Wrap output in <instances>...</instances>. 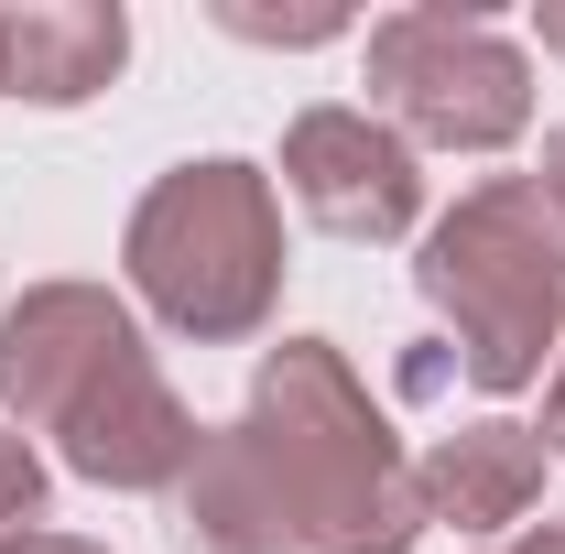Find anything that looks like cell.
I'll list each match as a JSON object with an SVG mask.
<instances>
[{
    "instance_id": "cell-5",
    "label": "cell",
    "mask_w": 565,
    "mask_h": 554,
    "mask_svg": "<svg viewBox=\"0 0 565 554\" xmlns=\"http://www.w3.org/2000/svg\"><path fill=\"white\" fill-rule=\"evenodd\" d=\"M282 196L327 239L381 251V239H414V217H424V152L381 109H305L282 131Z\"/></svg>"
},
{
    "instance_id": "cell-7",
    "label": "cell",
    "mask_w": 565,
    "mask_h": 554,
    "mask_svg": "<svg viewBox=\"0 0 565 554\" xmlns=\"http://www.w3.org/2000/svg\"><path fill=\"white\" fill-rule=\"evenodd\" d=\"M196 446H207V424L185 414V392L152 370V348H131V359L55 424V457H66L76 479H98V489H174L196 468Z\"/></svg>"
},
{
    "instance_id": "cell-10",
    "label": "cell",
    "mask_w": 565,
    "mask_h": 554,
    "mask_svg": "<svg viewBox=\"0 0 565 554\" xmlns=\"http://www.w3.org/2000/svg\"><path fill=\"white\" fill-rule=\"evenodd\" d=\"M163 500H174V544L185 554H294V522H282L262 457L239 446V424H217L207 446H196V468L163 489Z\"/></svg>"
},
{
    "instance_id": "cell-1",
    "label": "cell",
    "mask_w": 565,
    "mask_h": 554,
    "mask_svg": "<svg viewBox=\"0 0 565 554\" xmlns=\"http://www.w3.org/2000/svg\"><path fill=\"white\" fill-rule=\"evenodd\" d=\"M239 446L262 457L294 554H403L424 533L414 457L392 446L381 403L327 338H282L239 403Z\"/></svg>"
},
{
    "instance_id": "cell-12",
    "label": "cell",
    "mask_w": 565,
    "mask_h": 554,
    "mask_svg": "<svg viewBox=\"0 0 565 554\" xmlns=\"http://www.w3.org/2000/svg\"><path fill=\"white\" fill-rule=\"evenodd\" d=\"M217 22L250 44H338L349 33V11H250V0H217Z\"/></svg>"
},
{
    "instance_id": "cell-8",
    "label": "cell",
    "mask_w": 565,
    "mask_h": 554,
    "mask_svg": "<svg viewBox=\"0 0 565 554\" xmlns=\"http://www.w3.org/2000/svg\"><path fill=\"white\" fill-rule=\"evenodd\" d=\"M544 468L555 457H544L533 424L479 414L414 457V489H424V522H446V533H522L533 500H544Z\"/></svg>"
},
{
    "instance_id": "cell-11",
    "label": "cell",
    "mask_w": 565,
    "mask_h": 554,
    "mask_svg": "<svg viewBox=\"0 0 565 554\" xmlns=\"http://www.w3.org/2000/svg\"><path fill=\"white\" fill-rule=\"evenodd\" d=\"M22 533H44V457H33V435L0 424V554Z\"/></svg>"
},
{
    "instance_id": "cell-14",
    "label": "cell",
    "mask_w": 565,
    "mask_h": 554,
    "mask_svg": "<svg viewBox=\"0 0 565 554\" xmlns=\"http://www.w3.org/2000/svg\"><path fill=\"white\" fill-rule=\"evenodd\" d=\"M500 554H565V511H544V522H522V544H500Z\"/></svg>"
},
{
    "instance_id": "cell-2",
    "label": "cell",
    "mask_w": 565,
    "mask_h": 554,
    "mask_svg": "<svg viewBox=\"0 0 565 554\" xmlns=\"http://www.w3.org/2000/svg\"><path fill=\"white\" fill-rule=\"evenodd\" d=\"M414 294L446 327L457 381L479 392H522L544 381V359L565 348V217L544 207L533 174H490L424 228Z\"/></svg>"
},
{
    "instance_id": "cell-16",
    "label": "cell",
    "mask_w": 565,
    "mask_h": 554,
    "mask_svg": "<svg viewBox=\"0 0 565 554\" xmlns=\"http://www.w3.org/2000/svg\"><path fill=\"white\" fill-rule=\"evenodd\" d=\"M11 554H109V544H87V533H22Z\"/></svg>"
},
{
    "instance_id": "cell-4",
    "label": "cell",
    "mask_w": 565,
    "mask_h": 554,
    "mask_svg": "<svg viewBox=\"0 0 565 554\" xmlns=\"http://www.w3.org/2000/svg\"><path fill=\"white\" fill-rule=\"evenodd\" d=\"M370 109L414 152H500L533 131V55L479 11H392L370 22Z\"/></svg>"
},
{
    "instance_id": "cell-13",
    "label": "cell",
    "mask_w": 565,
    "mask_h": 554,
    "mask_svg": "<svg viewBox=\"0 0 565 554\" xmlns=\"http://www.w3.org/2000/svg\"><path fill=\"white\" fill-rule=\"evenodd\" d=\"M533 435H544V457H565V348H555V370H544V424Z\"/></svg>"
},
{
    "instance_id": "cell-9",
    "label": "cell",
    "mask_w": 565,
    "mask_h": 554,
    "mask_svg": "<svg viewBox=\"0 0 565 554\" xmlns=\"http://www.w3.org/2000/svg\"><path fill=\"white\" fill-rule=\"evenodd\" d=\"M120 55H131L120 0H22V11H0V98L76 109L120 76Z\"/></svg>"
},
{
    "instance_id": "cell-15",
    "label": "cell",
    "mask_w": 565,
    "mask_h": 554,
    "mask_svg": "<svg viewBox=\"0 0 565 554\" xmlns=\"http://www.w3.org/2000/svg\"><path fill=\"white\" fill-rule=\"evenodd\" d=\"M533 185H544V207L565 217V131H544V174H533Z\"/></svg>"
},
{
    "instance_id": "cell-3",
    "label": "cell",
    "mask_w": 565,
    "mask_h": 554,
    "mask_svg": "<svg viewBox=\"0 0 565 554\" xmlns=\"http://www.w3.org/2000/svg\"><path fill=\"white\" fill-rule=\"evenodd\" d=\"M120 262L131 294L196 348H239L273 327L282 305V196L262 163L207 152V163H174L152 174V196L120 228Z\"/></svg>"
},
{
    "instance_id": "cell-6",
    "label": "cell",
    "mask_w": 565,
    "mask_h": 554,
    "mask_svg": "<svg viewBox=\"0 0 565 554\" xmlns=\"http://www.w3.org/2000/svg\"><path fill=\"white\" fill-rule=\"evenodd\" d=\"M131 348L141 327L109 283H33L22 305H0V414L22 435H55Z\"/></svg>"
},
{
    "instance_id": "cell-17",
    "label": "cell",
    "mask_w": 565,
    "mask_h": 554,
    "mask_svg": "<svg viewBox=\"0 0 565 554\" xmlns=\"http://www.w3.org/2000/svg\"><path fill=\"white\" fill-rule=\"evenodd\" d=\"M533 33H544V55H565V0H544V11H533Z\"/></svg>"
}]
</instances>
